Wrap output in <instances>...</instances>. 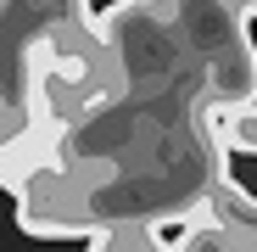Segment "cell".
Returning <instances> with one entry per match:
<instances>
[{
	"label": "cell",
	"instance_id": "7a4b0ae2",
	"mask_svg": "<svg viewBox=\"0 0 257 252\" xmlns=\"http://www.w3.org/2000/svg\"><path fill=\"white\" fill-rule=\"evenodd\" d=\"M229 6H235L240 17H257V0H229Z\"/></svg>",
	"mask_w": 257,
	"mask_h": 252
},
{
	"label": "cell",
	"instance_id": "6da1fadb",
	"mask_svg": "<svg viewBox=\"0 0 257 252\" xmlns=\"http://www.w3.org/2000/svg\"><path fill=\"white\" fill-rule=\"evenodd\" d=\"M90 252H174V246L140 219H112L90 230Z\"/></svg>",
	"mask_w": 257,
	"mask_h": 252
}]
</instances>
